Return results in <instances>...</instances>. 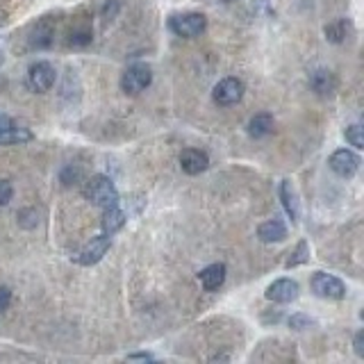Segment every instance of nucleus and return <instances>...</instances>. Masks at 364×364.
Listing matches in <instances>:
<instances>
[{"mask_svg":"<svg viewBox=\"0 0 364 364\" xmlns=\"http://www.w3.org/2000/svg\"><path fill=\"white\" fill-rule=\"evenodd\" d=\"M84 198L89 203L98 205V207H112V205H119V191L114 187V182L108 176H93L87 180L84 185Z\"/></svg>","mask_w":364,"mask_h":364,"instance_id":"nucleus-1","label":"nucleus"},{"mask_svg":"<svg viewBox=\"0 0 364 364\" xmlns=\"http://www.w3.org/2000/svg\"><path fill=\"white\" fill-rule=\"evenodd\" d=\"M205 25H207V18L196 12L176 14L169 18V30L178 37H185V39H194V37H198L205 30Z\"/></svg>","mask_w":364,"mask_h":364,"instance_id":"nucleus-2","label":"nucleus"},{"mask_svg":"<svg viewBox=\"0 0 364 364\" xmlns=\"http://www.w3.org/2000/svg\"><path fill=\"white\" fill-rule=\"evenodd\" d=\"M152 82V71L146 64H132L126 73L121 75V89L126 93H141L146 87H150Z\"/></svg>","mask_w":364,"mask_h":364,"instance_id":"nucleus-3","label":"nucleus"},{"mask_svg":"<svg viewBox=\"0 0 364 364\" xmlns=\"http://www.w3.org/2000/svg\"><path fill=\"white\" fill-rule=\"evenodd\" d=\"M312 292L321 296V299H330V301H339L346 296V287L339 280V278H334L330 273H314L312 275Z\"/></svg>","mask_w":364,"mask_h":364,"instance_id":"nucleus-4","label":"nucleus"},{"mask_svg":"<svg viewBox=\"0 0 364 364\" xmlns=\"http://www.w3.org/2000/svg\"><path fill=\"white\" fill-rule=\"evenodd\" d=\"M246 87L244 82L239 78H223L221 82L216 84L214 91H212V98L216 105H221V108H228V105H235L242 100Z\"/></svg>","mask_w":364,"mask_h":364,"instance_id":"nucleus-5","label":"nucleus"},{"mask_svg":"<svg viewBox=\"0 0 364 364\" xmlns=\"http://www.w3.org/2000/svg\"><path fill=\"white\" fill-rule=\"evenodd\" d=\"M110 246H112V239H110V235H100V237H93L91 242L82 248V251L75 255V262L78 264H82V266H93V264H98L103 257H105V253L110 251Z\"/></svg>","mask_w":364,"mask_h":364,"instance_id":"nucleus-6","label":"nucleus"},{"mask_svg":"<svg viewBox=\"0 0 364 364\" xmlns=\"http://www.w3.org/2000/svg\"><path fill=\"white\" fill-rule=\"evenodd\" d=\"M27 84H30V89L37 93L48 91L55 84V69L48 62L32 64L30 71H27Z\"/></svg>","mask_w":364,"mask_h":364,"instance_id":"nucleus-7","label":"nucleus"},{"mask_svg":"<svg viewBox=\"0 0 364 364\" xmlns=\"http://www.w3.org/2000/svg\"><path fill=\"white\" fill-rule=\"evenodd\" d=\"M330 169L337 174L339 178H353L360 169V157L353 150H334L330 157Z\"/></svg>","mask_w":364,"mask_h":364,"instance_id":"nucleus-8","label":"nucleus"},{"mask_svg":"<svg viewBox=\"0 0 364 364\" xmlns=\"http://www.w3.org/2000/svg\"><path fill=\"white\" fill-rule=\"evenodd\" d=\"M266 299L273 301V303H292V301L299 299V285L290 280V278H280V280L269 285V290H266Z\"/></svg>","mask_w":364,"mask_h":364,"instance_id":"nucleus-9","label":"nucleus"},{"mask_svg":"<svg viewBox=\"0 0 364 364\" xmlns=\"http://www.w3.org/2000/svg\"><path fill=\"white\" fill-rule=\"evenodd\" d=\"M180 167L187 176H198L209 167V157L207 152L196 150V148H187L180 152Z\"/></svg>","mask_w":364,"mask_h":364,"instance_id":"nucleus-10","label":"nucleus"},{"mask_svg":"<svg viewBox=\"0 0 364 364\" xmlns=\"http://www.w3.org/2000/svg\"><path fill=\"white\" fill-rule=\"evenodd\" d=\"M198 280H200V285L205 287V292L219 290V287H221L223 280H226V266L223 264H209V266H205V269L198 273Z\"/></svg>","mask_w":364,"mask_h":364,"instance_id":"nucleus-11","label":"nucleus"},{"mask_svg":"<svg viewBox=\"0 0 364 364\" xmlns=\"http://www.w3.org/2000/svg\"><path fill=\"white\" fill-rule=\"evenodd\" d=\"M123 226H126V214H123L117 205L105 207V212H103V221H100L103 233L112 237V235H117Z\"/></svg>","mask_w":364,"mask_h":364,"instance_id":"nucleus-12","label":"nucleus"},{"mask_svg":"<svg viewBox=\"0 0 364 364\" xmlns=\"http://www.w3.org/2000/svg\"><path fill=\"white\" fill-rule=\"evenodd\" d=\"M257 237H260L264 244L282 242V239L287 237V228H285L282 221L273 219V221H266V223H262L260 228H257Z\"/></svg>","mask_w":364,"mask_h":364,"instance_id":"nucleus-13","label":"nucleus"},{"mask_svg":"<svg viewBox=\"0 0 364 364\" xmlns=\"http://www.w3.org/2000/svg\"><path fill=\"white\" fill-rule=\"evenodd\" d=\"M325 39L332 41V44H344L351 37L353 32V25L346 21V18H337V21H332L325 25Z\"/></svg>","mask_w":364,"mask_h":364,"instance_id":"nucleus-14","label":"nucleus"},{"mask_svg":"<svg viewBox=\"0 0 364 364\" xmlns=\"http://www.w3.org/2000/svg\"><path fill=\"white\" fill-rule=\"evenodd\" d=\"M273 132V117L271 114H255V117L248 121V135L253 139H262Z\"/></svg>","mask_w":364,"mask_h":364,"instance_id":"nucleus-15","label":"nucleus"},{"mask_svg":"<svg viewBox=\"0 0 364 364\" xmlns=\"http://www.w3.org/2000/svg\"><path fill=\"white\" fill-rule=\"evenodd\" d=\"M280 200L285 205V212L292 216V221H296V219H299V200H296L294 187H292L290 180L280 182Z\"/></svg>","mask_w":364,"mask_h":364,"instance_id":"nucleus-16","label":"nucleus"},{"mask_svg":"<svg viewBox=\"0 0 364 364\" xmlns=\"http://www.w3.org/2000/svg\"><path fill=\"white\" fill-rule=\"evenodd\" d=\"M310 84L317 93H330L334 89V78L330 71H314L310 78Z\"/></svg>","mask_w":364,"mask_h":364,"instance_id":"nucleus-17","label":"nucleus"},{"mask_svg":"<svg viewBox=\"0 0 364 364\" xmlns=\"http://www.w3.org/2000/svg\"><path fill=\"white\" fill-rule=\"evenodd\" d=\"M53 37H55V30L51 27L48 21H41L39 25L34 27V34H32V46L34 48H48L53 44Z\"/></svg>","mask_w":364,"mask_h":364,"instance_id":"nucleus-18","label":"nucleus"},{"mask_svg":"<svg viewBox=\"0 0 364 364\" xmlns=\"http://www.w3.org/2000/svg\"><path fill=\"white\" fill-rule=\"evenodd\" d=\"M32 139V132L27 128H18L16 123L9 130H5L3 135H0V143H25Z\"/></svg>","mask_w":364,"mask_h":364,"instance_id":"nucleus-19","label":"nucleus"},{"mask_svg":"<svg viewBox=\"0 0 364 364\" xmlns=\"http://www.w3.org/2000/svg\"><path fill=\"white\" fill-rule=\"evenodd\" d=\"M308 260H310V246H308V242H299V246H296L294 251L290 253V257H287L285 266L287 269H292V266L305 264Z\"/></svg>","mask_w":364,"mask_h":364,"instance_id":"nucleus-20","label":"nucleus"},{"mask_svg":"<svg viewBox=\"0 0 364 364\" xmlns=\"http://www.w3.org/2000/svg\"><path fill=\"white\" fill-rule=\"evenodd\" d=\"M91 41V27L87 23H82L78 27H73L71 34H69V44L75 46V48H82Z\"/></svg>","mask_w":364,"mask_h":364,"instance_id":"nucleus-21","label":"nucleus"},{"mask_svg":"<svg viewBox=\"0 0 364 364\" xmlns=\"http://www.w3.org/2000/svg\"><path fill=\"white\" fill-rule=\"evenodd\" d=\"M362 126H351L346 128V141L351 143V146H356V148H364V137H362Z\"/></svg>","mask_w":364,"mask_h":364,"instance_id":"nucleus-22","label":"nucleus"},{"mask_svg":"<svg viewBox=\"0 0 364 364\" xmlns=\"http://www.w3.org/2000/svg\"><path fill=\"white\" fill-rule=\"evenodd\" d=\"M290 325L294 330H305V328H310L312 325V319L305 317V314H294V317L290 319Z\"/></svg>","mask_w":364,"mask_h":364,"instance_id":"nucleus-23","label":"nucleus"},{"mask_svg":"<svg viewBox=\"0 0 364 364\" xmlns=\"http://www.w3.org/2000/svg\"><path fill=\"white\" fill-rule=\"evenodd\" d=\"M12 196H14V189H12V185H9L7 180H0V207L7 205L9 200H12Z\"/></svg>","mask_w":364,"mask_h":364,"instance_id":"nucleus-24","label":"nucleus"},{"mask_svg":"<svg viewBox=\"0 0 364 364\" xmlns=\"http://www.w3.org/2000/svg\"><path fill=\"white\" fill-rule=\"evenodd\" d=\"M9 303H12V292H9V287L0 285V312H5Z\"/></svg>","mask_w":364,"mask_h":364,"instance_id":"nucleus-25","label":"nucleus"},{"mask_svg":"<svg viewBox=\"0 0 364 364\" xmlns=\"http://www.w3.org/2000/svg\"><path fill=\"white\" fill-rule=\"evenodd\" d=\"M353 346H356L358 358H364V332H358L356 334V342H353Z\"/></svg>","mask_w":364,"mask_h":364,"instance_id":"nucleus-26","label":"nucleus"},{"mask_svg":"<svg viewBox=\"0 0 364 364\" xmlns=\"http://www.w3.org/2000/svg\"><path fill=\"white\" fill-rule=\"evenodd\" d=\"M12 126H14V121L9 119L7 114H3V112H0V135H3V132H5V130H9V128H12Z\"/></svg>","mask_w":364,"mask_h":364,"instance_id":"nucleus-27","label":"nucleus"},{"mask_svg":"<svg viewBox=\"0 0 364 364\" xmlns=\"http://www.w3.org/2000/svg\"><path fill=\"white\" fill-rule=\"evenodd\" d=\"M128 360H152L150 353H135V356H128Z\"/></svg>","mask_w":364,"mask_h":364,"instance_id":"nucleus-28","label":"nucleus"}]
</instances>
